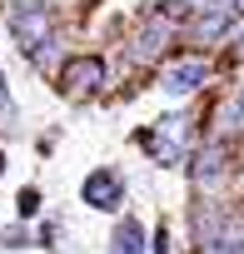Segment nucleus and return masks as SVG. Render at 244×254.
<instances>
[{
    "label": "nucleus",
    "instance_id": "f257e3e1",
    "mask_svg": "<svg viewBox=\"0 0 244 254\" xmlns=\"http://www.w3.org/2000/svg\"><path fill=\"white\" fill-rule=\"evenodd\" d=\"M80 199H85L90 209H100V214H115V209H120V199H125V175L110 170V165L90 170V175L80 180Z\"/></svg>",
    "mask_w": 244,
    "mask_h": 254
},
{
    "label": "nucleus",
    "instance_id": "f03ea898",
    "mask_svg": "<svg viewBox=\"0 0 244 254\" xmlns=\"http://www.w3.org/2000/svg\"><path fill=\"white\" fill-rule=\"evenodd\" d=\"M204 80H209V60H204V55L170 60V65H165V75H160V85H165V95H170V100H184V95H194Z\"/></svg>",
    "mask_w": 244,
    "mask_h": 254
},
{
    "label": "nucleus",
    "instance_id": "7ed1b4c3",
    "mask_svg": "<svg viewBox=\"0 0 244 254\" xmlns=\"http://www.w3.org/2000/svg\"><path fill=\"white\" fill-rule=\"evenodd\" d=\"M170 35H175V25H170L165 15H150V20H145V30H140V35H135V45H130V60H135V65L160 60V55H165V45H170Z\"/></svg>",
    "mask_w": 244,
    "mask_h": 254
},
{
    "label": "nucleus",
    "instance_id": "20e7f679",
    "mask_svg": "<svg viewBox=\"0 0 244 254\" xmlns=\"http://www.w3.org/2000/svg\"><path fill=\"white\" fill-rule=\"evenodd\" d=\"M105 85V60L100 55H80V60H70L65 65V95H95Z\"/></svg>",
    "mask_w": 244,
    "mask_h": 254
},
{
    "label": "nucleus",
    "instance_id": "39448f33",
    "mask_svg": "<svg viewBox=\"0 0 244 254\" xmlns=\"http://www.w3.org/2000/svg\"><path fill=\"white\" fill-rule=\"evenodd\" d=\"M10 25H15V35H20V45H25L30 55L40 50V40H50V15H45V5H40V10H15Z\"/></svg>",
    "mask_w": 244,
    "mask_h": 254
},
{
    "label": "nucleus",
    "instance_id": "423d86ee",
    "mask_svg": "<svg viewBox=\"0 0 244 254\" xmlns=\"http://www.w3.org/2000/svg\"><path fill=\"white\" fill-rule=\"evenodd\" d=\"M110 254H145V229H140V219H120L115 224V234H110Z\"/></svg>",
    "mask_w": 244,
    "mask_h": 254
},
{
    "label": "nucleus",
    "instance_id": "0eeeda50",
    "mask_svg": "<svg viewBox=\"0 0 244 254\" xmlns=\"http://www.w3.org/2000/svg\"><path fill=\"white\" fill-rule=\"evenodd\" d=\"M219 175H224V150H219V145L199 150V155H194V185H214Z\"/></svg>",
    "mask_w": 244,
    "mask_h": 254
},
{
    "label": "nucleus",
    "instance_id": "6e6552de",
    "mask_svg": "<svg viewBox=\"0 0 244 254\" xmlns=\"http://www.w3.org/2000/svg\"><path fill=\"white\" fill-rule=\"evenodd\" d=\"M199 254H244V229H219L209 244H199Z\"/></svg>",
    "mask_w": 244,
    "mask_h": 254
},
{
    "label": "nucleus",
    "instance_id": "1a4fd4ad",
    "mask_svg": "<svg viewBox=\"0 0 244 254\" xmlns=\"http://www.w3.org/2000/svg\"><path fill=\"white\" fill-rule=\"evenodd\" d=\"M35 209H40V190H20V214L30 219Z\"/></svg>",
    "mask_w": 244,
    "mask_h": 254
},
{
    "label": "nucleus",
    "instance_id": "9d476101",
    "mask_svg": "<svg viewBox=\"0 0 244 254\" xmlns=\"http://www.w3.org/2000/svg\"><path fill=\"white\" fill-rule=\"evenodd\" d=\"M155 254H170V229L160 224V234H155Z\"/></svg>",
    "mask_w": 244,
    "mask_h": 254
},
{
    "label": "nucleus",
    "instance_id": "9b49d317",
    "mask_svg": "<svg viewBox=\"0 0 244 254\" xmlns=\"http://www.w3.org/2000/svg\"><path fill=\"white\" fill-rule=\"evenodd\" d=\"M40 5H45V0H10V15L15 10H40Z\"/></svg>",
    "mask_w": 244,
    "mask_h": 254
},
{
    "label": "nucleus",
    "instance_id": "f8f14e48",
    "mask_svg": "<svg viewBox=\"0 0 244 254\" xmlns=\"http://www.w3.org/2000/svg\"><path fill=\"white\" fill-rule=\"evenodd\" d=\"M234 50H239V55H244V25H239V30H234Z\"/></svg>",
    "mask_w": 244,
    "mask_h": 254
},
{
    "label": "nucleus",
    "instance_id": "ddd939ff",
    "mask_svg": "<svg viewBox=\"0 0 244 254\" xmlns=\"http://www.w3.org/2000/svg\"><path fill=\"white\" fill-rule=\"evenodd\" d=\"M0 110H10V95H5V85H0Z\"/></svg>",
    "mask_w": 244,
    "mask_h": 254
},
{
    "label": "nucleus",
    "instance_id": "4468645a",
    "mask_svg": "<svg viewBox=\"0 0 244 254\" xmlns=\"http://www.w3.org/2000/svg\"><path fill=\"white\" fill-rule=\"evenodd\" d=\"M234 100H239V105H244V85H239V95H234Z\"/></svg>",
    "mask_w": 244,
    "mask_h": 254
},
{
    "label": "nucleus",
    "instance_id": "2eb2a0df",
    "mask_svg": "<svg viewBox=\"0 0 244 254\" xmlns=\"http://www.w3.org/2000/svg\"><path fill=\"white\" fill-rule=\"evenodd\" d=\"M234 10H244V0H234Z\"/></svg>",
    "mask_w": 244,
    "mask_h": 254
}]
</instances>
